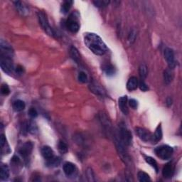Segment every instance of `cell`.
Instances as JSON below:
<instances>
[{
    "instance_id": "f1b7e54d",
    "label": "cell",
    "mask_w": 182,
    "mask_h": 182,
    "mask_svg": "<svg viewBox=\"0 0 182 182\" xmlns=\"http://www.w3.org/2000/svg\"><path fill=\"white\" fill-rule=\"evenodd\" d=\"M103 70H104L105 73H106L107 75H114L115 73V68L113 67L112 65H105L104 67H103Z\"/></svg>"
},
{
    "instance_id": "74e56055",
    "label": "cell",
    "mask_w": 182,
    "mask_h": 182,
    "mask_svg": "<svg viewBox=\"0 0 182 182\" xmlns=\"http://www.w3.org/2000/svg\"><path fill=\"white\" fill-rule=\"evenodd\" d=\"M129 105L132 109H137L138 107V102L134 99H130L129 101Z\"/></svg>"
},
{
    "instance_id": "ac0fdd59",
    "label": "cell",
    "mask_w": 182,
    "mask_h": 182,
    "mask_svg": "<svg viewBox=\"0 0 182 182\" xmlns=\"http://www.w3.org/2000/svg\"><path fill=\"white\" fill-rule=\"evenodd\" d=\"M162 136H163V134H162V126L161 125H159L157 127L154 135H152V142H153V143H157L162 139Z\"/></svg>"
},
{
    "instance_id": "cb8c5ba5",
    "label": "cell",
    "mask_w": 182,
    "mask_h": 182,
    "mask_svg": "<svg viewBox=\"0 0 182 182\" xmlns=\"http://www.w3.org/2000/svg\"><path fill=\"white\" fill-rule=\"evenodd\" d=\"M61 163V159L59 157H53V158L48 159L46 162V165L49 167H56Z\"/></svg>"
},
{
    "instance_id": "60d3db41",
    "label": "cell",
    "mask_w": 182,
    "mask_h": 182,
    "mask_svg": "<svg viewBox=\"0 0 182 182\" xmlns=\"http://www.w3.org/2000/svg\"><path fill=\"white\" fill-rule=\"evenodd\" d=\"M166 103H167V105H168V106H170V105H171L172 100H171V99L170 98H167V100H166Z\"/></svg>"
},
{
    "instance_id": "d6a6232c",
    "label": "cell",
    "mask_w": 182,
    "mask_h": 182,
    "mask_svg": "<svg viewBox=\"0 0 182 182\" xmlns=\"http://www.w3.org/2000/svg\"><path fill=\"white\" fill-rule=\"evenodd\" d=\"M86 176H87V177H88V181H95V176H94V173H93V170L90 168H88L87 170H86Z\"/></svg>"
},
{
    "instance_id": "ab89813d",
    "label": "cell",
    "mask_w": 182,
    "mask_h": 182,
    "mask_svg": "<svg viewBox=\"0 0 182 182\" xmlns=\"http://www.w3.org/2000/svg\"><path fill=\"white\" fill-rule=\"evenodd\" d=\"M0 144H1L2 148H3L4 145L6 144V137L4 134H2L1 137H0Z\"/></svg>"
},
{
    "instance_id": "d4e9b609",
    "label": "cell",
    "mask_w": 182,
    "mask_h": 182,
    "mask_svg": "<svg viewBox=\"0 0 182 182\" xmlns=\"http://www.w3.org/2000/svg\"><path fill=\"white\" fill-rule=\"evenodd\" d=\"M148 71H147V67L145 64H141L139 67V74L141 80H144L147 78Z\"/></svg>"
},
{
    "instance_id": "7c38bea8",
    "label": "cell",
    "mask_w": 182,
    "mask_h": 182,
    "mask_svg": "<svg viewBox=\"0 0 182 182\" xmlns=\"http://www.w3.org/2000/svg\"><path fill=\"white\" fill-rule=\"evenodd\" d=\"M174 166L171 162L167 163L166 164H165V166L163 167V169H162V175H163L164 178L166 179L171 178L174 174Z\"/></svg>"
},
{
    "instance_id": "9a60e30c",
    "label": "cell",
    "mask_w": 182,
    "mask_h": 182,
    "mask_svg": "<svg viewBox=\"0 0 182 182\" xmlns=\"http://www.w3.org/2000/svg\"><path fill=\"white\" fill-rule=\"evenodd\" d=\"M63 169L66 175L70 176L74 174L75 167L73 163H71V162H66V163L63 164Z\"/></svg>"
},
{
    "instance_id": "7402d4cb",
    "label": "cell",
    "mask_w": 182,
    "mask_h": 182,
    "mask_svg": "<svg viewBox=\"0 0 182 182\" xmlns=\"http://www.w3.org/2000/svg\"><path fill=\"white\" fill-rule=\"evenodd\" d=\"M70 54H71V58H73V60L75 61L77 63H79L80 56L79 53H78V51L77 50V48H75L74 46H72L70 50Z\"/></svg>"
},
{
    "instance_id": "f35d334b",
    "label": "cell",
    "mask_w": 182,
    "mask_h": 182,
    "mask_svg": "<svg viewBox=\"0 0 182 182\" xmlns=\"http://www.w3.org/2000/svg\"><path fill=\"white\" fill-rule=\"evenodd\" d=\"M15 72L17 73V74H22L24 72V68L22 67L21 66L18 65L15 68Z\"/></svg>"
},
{
    "instance_id": "8992f818",
    "label": "cell",
    "mask_w": 182,
    "mask_h": 182,
    "mask_svg": "<svg viewBox=\"0 0 182 182\" xmlns=\"http://www.w3.org/2000/svg\"><path fill=\"white\" fill-rule=\"evenodd\" d=\"M1 68L4 73L9 75H11L14 71H15V68L12 63L11 58L2 57V56H1Z\"/></svg>"
},
{
    "instance_id": "2e32d148",
    "label": "cell",
    "mask_w": 182,
    "mask_h": 182,
    "mask_svg": "<svg viewBox=\"0 0 182 182\" xmlns=\"http://www.w3.org/2000/svg\"><path fill=\"white\" fill-rule=\"evenodd\" d=\"M41 154L46 159V160H48L54 157V152L53 149L48 146H44L41 148Z\"/></svg>"
},
{
    "instance_id": "9c48e42d",
    "label": "cell",
    "mask_w": 182,
    "mask_h": 182,
    "mask_svg": "<svg viewBox=\"0 0 182 182\" xmlns=\"http://www.w3.org/2000/svg\"><path fill=\"white\" fill-rule=\"evenodd\" d=\"M135 132L137 136L139 137L140 139H142L144 142H148L152 141V135L150 132L144 128H142V127H136L135 128Z\"/></svg>"
},
{
    "instance_id": "1f68e13d",
    "label": "cell",
    "mask_w": 182,
    "mask_h": 182,
    "mask_svg": "<svg viewBox=\"0 0 182 182\" xmlns=\"http://www.w3.org/2000/svg\"><path fill=\"white\" fill-rule=\"evenodd\" d=\"M137 37V32L136 31L132 29V31H130V32L128 36V41L130 43H133L134 42L135 39H136Z\"/></svg>"
},
{
    "instance_id": "8d00e7d4",
    "label": "cell",
    "mask_w": 182,
    "mask_h": 182,
    "mask_svg": "<svg viewBox=\"0 0 182 182\" xmlns=\"http://www.w3.org/2000/svg\"><path fill=\"white\" fill-rule=\"evenodd\" d=\"M29 115L31 118H36V117L38 116V112H37V111H36V110L35 109V108L31 107L29 110Z\"/></svg>"
},
{
    "instance_id": "e0dca14e",
    "label": "cell",
    "mask_w": 182,
    "mask_h": 182,
    "mask_svg": "<svg viewBox=\"0 0 182 182\" xmlns=\"http://www.w3.org/2000/svg\"><path fill=\"white\" fill-rule=\"evenodd\" d=\"M138 80L136 77H131L127 83V89L129 91L135 90L138 87Z\"/></svg>"
},
{
    "instance_id": "52a82bcc",
    "label": "cell",
    "mask_w": 182,
    "mask_h": 182,
    "mask_svg": "<svg viewBox=\"0 0 182 182\" xmlns=\"http://www.w3.org/2000/svg\"><path fill=\"white\" fill-rule=\"evenodd\" d=\"M164 58H165L169 68L174 69L176 67V60L174 57V53L170 48H166L164 50Z\"/></svg>"
},
{
    "instance_id": "d590c367",
    "label": "cell",
    "mask_w": 182,
    "mask_h": 182,
    "mask_svg": "<svg viewBox=\"0 0 182 182\" xmlns=\"http://www.w3.org/2000/svg\"><path fill=\"white\" fill-rule=\"evenodd\" d=\"M138 86L139 87V89L141 90L142 91H143V92H146V91L149 90L148 86H147L146 83H144V81L142 80H141L139 82Z\"/></svg>"
},
{
    "instance_id": "d6986e66",
    "label": "cell",
    "mask_w": 182,
    "mask_h": 182,
    "mask_svg": "<svg viewBox=\"0 0 182 182\" xmlns=\"http://www.w3.org/2000/svg\"><path fill=\"white\" fill-rule=\"evenodd\" d=\"M174 79V73L172 69L167 68L164 72V80L165 84L169 85L172 82Z\"/></svg>"
},
{
    "instance_id": "6da1fadb",
    "label": "cell",
    "mask_w": 182,
    "mask_h": 182,
    "mask_svg": "<svg viewBox=\"0 0 182 182\" xmlns=\"http://www.w3.org/2000/svg\"><path fill=\"white\" fill-rule=\"evenodd\" d=\"M83 38L85 46L95 55L102 56L108 51L106 44L96 34L85 33Z\"/></svg>"
},
{
    "instance_id": "3957f363",
    "label": "cell",
    "mask_w": 182,
    "mask_h": 182,
    "mask_svg": "<svg viewBox=\"0 0 182 182\" xmlns=\"http://www.w3.org/2000/svg\"><path fill=\"white\" fill-rule=\"evenodd\" d=\"M114 139L115 147H116L117 151L118 152V154H119L120 158L122 159V160L125 163H126L127 164L130 162V158L128 154H127L126 149H125V145L122 143L121 140H120L118 134L115 135Z\"/></svg>"
},
{
    "instance_id": "83f0119b",
    "label": "cell",
    "mask_w": 182,
    "mask_h": 182,
    "mask_svg": "<svg viewBox=\"0 0 182 182\" xmlns=\"http://www.w3.org/2000/svg\"><path fill=\"white\" fill-rule=\"evenodd\" d=\"M58 150L62 154H66L67 153L68 151V148L67 144H66L63 141H59L58 144Z\"/></svg>"
},
{
    "instance_id": "484cf974",
    "label": "cell",
    "mask_w": 182,
    "mask_h": 182,
    "mask_svg": "<svg viewBox=\"0 0 182 182\" xmlns=\"http://www.w3.org/2000/svg\"><path fill=\"white\" fill-rule=\"evenodd\" d=\"M145 161L147 164H149L150 166L152 167H153L154 170L156 171V172L157 173L159 171V169H158V164H157V162H156L155 159L154 158H152L151 157H145Z\"/></svg>"
},
{
    "instance_id": "836d02e7",
    "label": "cell",
    "mask_w": 182,
    "mask_h": 182,
    "mask_svg": "<svg viewBox=\"0 0 182 182\" xmlns=\"http://www.w3.org/2000/svg\"><path fill=\"white\" fill-rule=\"evenodd\" d=\"M1 93L4 95H8L10 93V89L7 84H2L1 86Z\"/></svg>"
},
{
    "instance_id": "ffe728a7",
    "label": "cell",
    "mask_w": 182,
    "mask_h": 182,
    "mask_svg": "<svg viewBox=\"0 0 182 182\" xmlns=\"http://www.w3.org/2000/svg\"><path fill=\"white\" fill-rule=\"evenodd\" d=\"M0 177L2 181H5L9 177V169L7 164H2L1 166V171H0Z\"/></svg>"
},
{
    "instance_id": "8fae6325",
    "label": "cell",
    "mask_w": 182,
    "mask_h": 182,
    "mask_svg": "<svg viewBox=\"0 0 182 182\" xmlns=\"http://www.w3.org/2000/svg\"><path fill=\"white\" fill-rule=\"evenodd\" d=\"M33 149V144L31 142H27L23 144L20 149H19V154L24 159H27L30 156Z\"/></svg>"
},
{
    "instance_id": "5b68a950",
    "label": "cell",
    "mask_w": 182,
    "mask_h": 182,
    "mask_svg": "<svg viewBox=\"0 0 182 182\" xmlns=\"http://www.w3.org/2000/svg\"><path fill=\"white\" fill-rule=\"evenodd\" d=\"M156 155L163 160H167L169 159L172 156L174 150L171 147L168 145H162L154 149Z\"/></svg>"
},
{
    "instance_id": "ba28073f",
    "label": "cell",
    "mask_w": 182,
    "mask_h": 182,
    "mask_svg": "<svg viewBox=\"0 0 182 182\" xmlns=\"http://www.w3.org/2000/svg\"><path fill=\"white\" fill-rule=\"evenodd\" d=\"M98 119H99V121L103 127V128L106 130L107 132L111 131V121H110V118L106 115V113L102 111L98 113Z\"/></svg>"
},
{
    "instance_id": "e575fe53",
    "label": "cell",
    "mask_w": 182,
    "mask_h": 182,
    "mask_svg": "<svg viewBox=\"0 0 182 182\" xmlns=\"http://www.w3.org/2000/svg\"><path fill=\"white\" fill-rule=\"evenodd\" d=\"M78 80L82 83H85L88 82V76L84 72H80L78 75Z\"/></svg>"
},
{
    "instance_id": "5bb4252c",
    "label": "cell",
    "mask_w": 182,
    "mask_h": 182,
    "mask_svg": "<svg viewBox=\"0 0 182 182\" xmlns=\"http://www.w3.org/2000/svg\"><path fill=\"white\" fill-rule=\"evenodd\" d=\"M89 88H90V90H91V92L95 93V95H99V96L100 97H104L105 95V90H103L100 85H97L95 83H91V84L89 85Z\"/></svg>"
},
{
    "instance_id": "4fadbf2b",
    "label": "cell",
    "mask_w": 182,
    "mask_h": 182,
    "mask_svg": "<svg viewBox=\"0 0 182 182\" xmlns=\"http://www.w3.org/2000/svg\"><path fill=\"white\" fill-rule=\"evenodd\" d=\"M118 104H119L120 109L121 111L124 113L125 115H127L129 112L128 108H127V96L124 95V96L120 97L118 100Z\"/></svg>"
},
{
    "instance_id": "4316f807",
    "label": "cell",
    "mask_w": 182,
    "mask_h": 182,
    "mask_svg": "<svg viewBox=\"0 0 182 182\" xmlns=\"http://www.w3.org/2000/svg\"><path fill=\"white\" fill-rule=\"evenodd\" d=\"M137 176H138L139 181L141 182H147V181H151V179H150V177L148 174L142 171L138 172Z\"/></svg>"
},
{
    "instance_id": "603a6c76",
    "label": "cell",
    "mask_w": 182,
    "mask_h": 182,
    "mask_svg": "<svg viewBox=\"0 0 182 182\" xmlns=\"http://www.w3.org/2000/svg\"><path fill=\"white\" fill-rule=\"evenodd\" d=\"M73 5V2L72 1H69V0H67V1H65L62 4L61 7V13L63 14H67L68 11L71 8V7Z\"/></svg>"
},
{
    "instance_id": "277c9868",
    "label": "cell",
    "mask_w": 182,
    "mask_h": 182,
    "mask_svg": "<svg viewBox=\"0 0 182 182\" xmlns=\"http://www.w3.org/2000/svg\"><path fill=\"white\" fill-rule=\"evenodd\" d=\"M37 15L39 24H40L41 26L42 27L43 31L50 36H55V31H53V29L51 28L50 24H49L46 14L43 11H39Z\"/></svg>"
},
{
    "instance_id": "44dd1931",
    "label": "cell",
    "mask_w": 182,
    "mask_h": 182,
    "mask_svg": "<svg viewBox=\"0 0 182 182\" xmlns=\"http://www.w3.org/2000/svg\"><path fill=\"white\" fill-rule=\"evenodd\" d=\"M26 107L25 103L24 101H22L21 100H15L13 102V108L14 110L16 112H21L22 110H24V108Z\"/></svg>"
},
{
    "instance_id": "4dcf8cb0",
    "label": "cell",
    "mask_w": 182,
    "mask_h": 182,
    "mask_svg": "<svg viewBox=\"0 0 182 182\" xmlns=\"http://www.w3.org/2000/svg\"><path fill=\"white\" fill-rule=\"evenodd\" d=\"M14 4H15V6L16 9H18L19 12H20L22 14H24V13L26 11V9L25 8L21 2H14Z\"/></svg>"
},
{
    "instance_id": "7a4b0ae2",
    "label": "cell",
    "mask_w": 182,
    "mask_h": 182,
    "mask_svg": "<svg viewBox=\"0 0 182 182\" xmlns=\"http://www.w3.org/2000/svg\"><path fill=\"white\" fill-rule=\"evenodd\" d=\"M119 136L120 140L125 146H130L132 143V135L131 132L127 129L124 122L119 125Z\"/></svg>"
},
{
    "instance_id": "30bf717a",
    "label": "cell",
    "mask_w": 182,
    "mask_h": 182,
    "mask_svg": "<svg viewBox=\"0 0 182 182\" xmlns=\"http://www.w3.org/2000/svg\"><path fill=\"white\" fill-rule=\"evenodd\" d=\"M66 25L67 29L72 33H77L80 29V26L78 24V21L74 16H71L69 18L67 19L66 22Z\"/></svg>"
},
{
    "instance_id": "f546056e",
    "label": "cell",
    "mask_w": 182,
    "mask_h": 182,
    "mask_svg": "<svg viewBox=\"0 0 182 182\" xmlns=\"http://www.w3.org/2000/svg\"><path fill=\"white\" fill-rule=\"evenodd\" d=\"M93 4L97 7H105L110 4V1L108 0H97L93 2Z\"/></svg>"
}]
</instances>
